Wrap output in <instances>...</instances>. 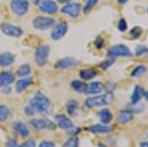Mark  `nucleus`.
<instances>
[{
    "label": "nucleus",
    "instance_id": "1",
    "mask_svg": "<svg viewBox=\"0 0 148 147\" xmlns=\"http://www.w3.org/2000/svg\"><path fill=\"white\" fill-rule=\"evenodd\" d=\"M30 106L34 111H37L38 113L47 115L51 111V104L49 99L45 95L38 93L34 98L30 100Z\"/></svg>",
    "mask_w": 148,
    "mask_h": 147
},
{
    "label": "nucleus",
    "instance_id": "2",
    "mask_svg": "<svg viewBox=\"0 0 148 147\" xmlns=\"http://www.w3.org/2000/svg\"><path fill=\"white\" fill-rule=\"evenodd\" d=\"M114 100V95L113 93L109 92L105 95H101V96L97 97H89L86 99L85 105L87 108H95V107H101L105 105H110Z\"/></svg>",
    "mask_w": 148,
    "mask_h": 147
},
{
    "label": "nucleus",
    "instance_id": "3",
    "mask_svg": "<svg viewBox=\"0 0 148 147\" xmlns=\"http://www.w3.org/2000/svg\"><path fill=\"white\" fill-rule=\"evenodd\" d=\"M108 55L111 58L116 57H130L132 55L130 49L125 44H116L108 51Z\"/></svg>",
    "mask_w": 148,
    "mask_h": 147
},
{
    "label": "nucleus",
    "instance_id": "4",
    "mask_svg": "<svg viewBox=\"0 0 148 147\" xmlns=\"http://www.w3.org/2000/svg\"><path fill=\"white\" fill-rule=\"evenodd\" d=\"M56 24V20L51 17H44V16H38L33 20V27L40 31H46Z\"/></svg>",
    "mask_w": 148,
    "mask_h": 147
},
{
    "label": "nucleus",
    "instance_id": "5",
    "mask_svg": "<svg viewBox=\"0 0 148 147\" xmlns=\"http://www.w3.org/2000/svg\"><path fill=\"white\" fill-rule=\"evenodd\" d=\"M49 51H51V47H49V46H47V44L40 46L36 49L35 59L38 65L42 66L46 64L47 59H49Z\"/></svg>",
    "mask_w": 148,
    "mask_h": 147
},
{
    "label": "nucleus",
    "instance_id": "6",
    "mask_svg": "<svg viewBox=\"0 0 148 147\" xmlns=\"http://www.w3.org/2000/svg\"><path fill=\"white\" fill-rule=\"evenodd\" d=\"M11 9L17 16H23L29 11L30 4L28 0H12Z\"/></svg>",
    "mask_w": 148,
    "mask_h": 147
},
{
    "label": "nucleus",
    "instance_id": "7",
    "mask_svg": "<svg viewBox=\"0 0 148 147\" xmlns=\"http://www.w3.org/2000/svg\"><path fill=\"white\" fill-rule=\"evenodd\" d=\"M81 9H82V6H81L80 3L73 2V3L65 4V5L62 7V9H61V12L72 18H77L81 12Z\"/></svg>",
    "mask_w": 148,
    "mask_h": 147
},
{
    "label": "nucleus",
    "instance_id": "8",
    "mask_svg": "<svg viewBox=\"0 0 148 147\" xmlns=\"http://www.w3.org/2000/svg\"><path fill=\"white\" fill-rule=\"evenodd\" d=\"M1 31L3 32V34L9 37H14V38H19L23 35V30L20 27L15 25H12L9 23H4L1 26Z\"/></svg>",
    "mask_w": 148,
    "mask_h": 147
},
{
    "label": "nucleus",
    "instance_id": "9",
    "mask_svg": "<svg viewBox=\"0 0 148 147\" xmlns=\"http://www.w3.org/2000/svg\"><path fill=\"white\" fill-rule=\"evenodd\" d=\"M67 30H68L67 22H64L63 21V22L57 24L51 34V39L53 41H58V40H60L61 38H63L65 36V34L67 33Z\"/></svg>",
    "mask_w": 148,
    "mask_h": 147
},
{
    "label": "nucleus",
    "instance_id": "10",
    "mask_svg": "<svg viewBox=\"0 0 148 147\" xmlns=\"http://www.w3.org/2000/svg\"><path fill=\"white\" fill-rule=\"evenodd\" d=\"M40 10L47 14H54L58 11V5L53 0H44L40 2Z\"/></svg>",
    "mask_w": 148,
    "mask_h": 147
},
{
    "label": "nucleus",
    "instance_id": "11",
    "mask_svg": "<svg viewBox=\"0 0 148 147\" xmlns=\"http://www.w3.org/2000/svg\"><path fill=\"white\" fill-rule=\"evenodd\" d=\"M79 61L73 57H64L60 60H58L56 63V67L59 69H67V68L75 67L78 65Z\"/></svg>",
    "mask_w": 148,
    "mask_h": 147
},
{
    "label": "nucleus",
    "instance_id": "12",
    "mask_svg": "<svg viewBox=\"0 0 148 147\" xmlns=\"http://www.w3.org/2000/svg\"><path fill=\"white\" fill-rule=\"evenodd\" d=\"M31 124L37 129H56V125L52 124L51 120H38V118H34V120H31Z\"/></svg>",
    "mask_w": 148,
    "mask_h": 147
},
{
    "label": "nucleus",
    "instance_id": "13",
    "mask_svg": "<svg viewBox=\"0 0 148 147\" xmlns=\"http://www.w3.org/2000/svg\"><path fill=\"white\" fill-rule=\"evenodd\" d=\"M56 120L59 126L63 129H73L74 124L71 122L70 118H68L67 117H65L64 115H57L56 116Z\"/></svg>",
    "mask_w": 148,
    "mask_h": 147
},
{
    "label": "nucleus",
    "instance_id": "14",
    "mask_svg": "<svg viewBox=\"0 0 148 147\" xmlns=\"http://www.w3.org/2000/svg\"><path fill=\"white\" fill-rule=\"evenodd\" d=\"M104 90V85L101 82H92L89 85H87L85 90L86 94H100Z\"/></svg>",
    "mask_w": 148,
    "mask_h": 147
},
{
    "label": "nucleus",
    "instance_id": "15",
    "mask_svg": "<svg viewBox=\"0 0 148 147\" xmlns=\"http://www.w3.org/2000/svg\"><path fill=\"white\" fill-rule=\"evenodd\" d=\"M89 131L93 132V133H108L113 130V126L108 124H94L90 126Z\"/></svg>",
    "mask_w": 148,
    "mask_h": 147
},
{
    "label": "nucleus",
    "instance_id": "16",
    "mask_svg": "<svg viewBox=\"0 0 148 147\" xmlns=\"http://www.w3.org/2000/svg\"><path fill=\"white\" fill-rule=\"evenodd\" d=\"M144 89L142 88L139 85H135L134 89H133L132 95H131V104L135 105V104H138V102L141 100V98L144 96Z\"/></svg>",
    "mask_w": 148,
    "mask_h": 147
},
{
    "label": "nucleus",
    "instance_id": "17",
    "mask_svg": "<svg viewBox=\"0 0 148 147\" xmlns=\"http://www.w3.org/2000/svg\"><path fill=\"white\" fill-rule=\"evenodd\" d=\"M33 83V78L31 77H26L23 78V79H20L16 82V91L21 93L23 92L25 89H27L30 85H32Z\"/></svg>",
    "mask_w": 148,
    "mask_h": 147
},
{
    "label": "nucleus",
    "instance_id": "18",
    "mask_svg": "<svg viewBox=\"0 0 148 147\" xmlns=\"http://www.w3.org/2000/svg\"><path fill=\"white\" fill-rule=\"evenodd\" d=\"M14 80H15V77L11 72L4 71V72L0 73V85L1 86H8L14 82Z\"/></svg>",
    "mask_w": 148,
    "mask_h": 147
},
{
    "label": "nucleus",
    "instance_id": "19",
    "mask_svg": "<svg viewBox=\"0 0 148 147\" xmlns=\"http://www.w3.org/2000/svg\"><path fill=\"white\" fill-rule=\"evenodd\" d=\"M133 118V113L130 110H123L121 111L118 116V122L121 124H126L130 122Z\"/></svg>",
    "mask_w": 148,
    "mask_h": 147
},
{
    "label": "nucleus",
    "instance_id": "20",
    "mask_svg": "<svg viewBox=\"0 0 148 147\" xmlns=\"http://www.w3.org/2000/svg\"><path fill=\"white\" fill-rule=\"evenodd\" d=\"M15 58L14 55L10 53H0V66H9L13 64Z\"/></svg>",
    "mask_w": 148,
    "mask_h": 147
},
{
    "label": "nucleus",
    "instance_id": "21",
    "mask_svg": "<svg viewBox=\"0 0 148 147\" xmlns=\"http://www.w3.org/2000/svg\"><path fill=\"white\" fill-rule=\"evenodd\" d=\"M14 129L16 131L23 137H27L30 134V130L27 127V125L24 124L23 122H17L14 124Z\"/></svg>",
    "mask_w": 148,
    "mask_h": 147
},
{
    "label": "nucleus",
    "instance_id": "22",
    "mask_svg": "<svg viewBox=\"0 0 148 147\" xmlns=\"http://www.w3.org/2000/svg\"><path fill=\"white\" fill-rule=\"evenodd\" d=\"M100 118H101L102 122L105 124H108L109 122H111V120H113V115H112L111 111L109 109H103L100 111L99 113Z\"/></svg>",
    "mask_w": 148,
    "mask_h": 147
},
{
    "label": "nucleus",
    "instance_id": "23",
    "mask_svg": "<svg viewBox=\"0 0 148 147\" xmlns=\"http://www.w3.org/2000/svg\"><path fill=\"white\" fill-rule=\"evenodd\" d=\"M97 75L96 71L93 69H83L79 72V76L83 80H90L93 79Z\"/></svg>",
    "mask_w": 148,
    "mask_h": 147
},
{
    "label": "nucleus",
    "instance_id": "24",
    "mask_svg": "<svg viewBox=\"0 0 148 147\" xmlns=\"http://www.w3.org/2000/svg\"><path fill=\"white\" fill-rule=\"evenodd\" d=\"M71 87L77 92H85L87 85L84 82L79 81V80H74V81L71 82Z\"/></svg>",
    "mask_w": 148,
    "mask_h": 147
},
{
    "label": "nucleus",
    "instance_id": "25",
    "mask_svg": "<svg viewBox=\"0 0 148 147\" xmlns=\"http://www.w3.org/2000/svg\"><path fill=\"white\" fill-rule=\"evenodd\" d=\"M145 72H146V67H145L144 65H138L133 69L132 72H131V77H134V78L140 77V76H142Z\"/></svg>",
    "mask_w": 148,
    "mask_h": 147
},
{
    "label": "nucleus",
    "instance_id": "26",
    "mask_svg": "<svg viewBox=\"0 0 148 147\" xmlns=\"http://www.w3.org/2000/svg\"><path fill=\"white\" fill-rule=\"evenodd\" d=\"M31 73V67L29 64H23L21 65L20 67L18 68L17 70V75L20 77H23V76H27Z\"/></svg>",
    "mask_w": 148,
    "mask_h": 147
},
{
    "label": "nucleus",
    "instance_id": "27",
    "mask_svg": "<svg viewBox=\"0 0 148 147\" xmlns=\"http://www.w3.org/2000/svg\"><path fill=\"white\" fill-rule=\"evenodd\" d=\"M9 115H10V110L8 107L4 105H0V122H4L8 118Z\"/></svg>",
    "mask_w": 148,
    "mask_h": 147
},
{
    "label": "nucleus",
    "instance_id": "28",
    "mask_svg": "<svg viewBox=\"0 0 148 147\" xmlns=\"http://www.w3.org/2000/svg\"><path fill=\"white\" fill-rule=\"evenodd\" d=\"M79 146V139L77 136H71L65 141L62 147H78Z\"/></svg>",
    "mask_w": 148,
    "mask_h": 147
},
{
    "label": "nucleus",
    "instance_id": "29",
    "mask_svg": "<svg viewBox=\"0 0 148 147\" xmlns=\"http://www.w3.org/2000/svg\"><path fill=\"white\" fill-rule=\"evenodd\" d=\"M99 2V0H87L86 1V4L83 8V11H84L85 14H88L89 12L92 11V9L94 8V6Z\"/></svg>",
    "mask_w": 148,
    "mask_h": 147
},
{
    "label": "nucleus",
    "instance_id": "30",
    "mask_svg": "<svg viewBox=\"0 0 148 147\" xmlns=\"http://www.w3.org/2000/svg\"><path fill=\"white\" fill-rule=\"evenodd\" d=\"M130 34L131 39L136 40V39H138V38L140 37V36H141L142 30H141V28H140V27H133L132 29L130 30Z\"/></svg>",
    "mask_w": 148,
    "mask_h": 147
},
{
    "label": "nucleus",
    "instance_id": "31",
    "mask_svg": "<svg viewBox=\"0 0 148 147\" xmlns=\"http://www.w3.org/2000/svg\"><path fill=\"white\" fill-rule=\"evenodd\" d=\"M148 55V47L144 46H137L135 49V55L140 56V55Z\"/></svg>",
    "mask_w": 148,
    "mask_h": 147
},
{
    "label": "nucleus",
    "instance_id": "32",
    "mask_svg": "<svg viewBox=\"0 0 148 147\" xmlns=\"http://www.w3.org/2000/svg\"><path fill=\"white\" fill-rule=\"evenodd\" d=\"M76 108H77V103H76L75 101H70L68 102L67 106H66V109H67V113L69 115H72L74 113V111L76 110Z\"/></svg>",
    "mask_w": 148,
    "mask_h": 147
},
{
    "label": "nucleus",
    "instance_id": "33",
    "mask_svg": "<svg viewBox=\"0 0 148 147\" xmlns=\"http://www.w3.org/2000/svg\"><path fill=\"white\" fill-rule=\"evenodd\" d=\"M118 29L120 32L123 33L125 32L126 29H127V24H126V21L125 20V19H121L120 21H119V24H118Z\"/></svg>",
    "mask_w": 148,
    "mask_h": 147
},
{
    "label": "nucleus",
    "instance_id": "34",
    "mask_svg": "<svg viewBox=\"0 0 148 147\" xmlns=\"http://www.w3.org/2000/svg\"><path fill=\"white\" fill-rule=\"evenodd\" d=\"M114 63V58L113 59H109V60L107 61H104V62L101 63V67L103 69H107V68H109L110 66H112Z\"/></svg>",
    "mask_w": 148,
    "mask_h": 147
},
{
    "label": "nucleus",
    "instance_id": "35",
    "mask_svg": "<svg viewBox=\"0 0 148 147\" xmlns=\"http://www.w3.org/2000/svg\"><path fill=\"white\" fill-rule=\"evenodd\" d=\"M20 147H36V141L34 139H30V140L26 141L25 143L22 144Z\"/></svg>",
    "mask_w": 148,
    "mask_h": 147
},
{
    "label": "nucleus",
    "instance_id": "36",
    "mask_svg": "<svg viewBox=\"0 0 148 147\" xmlns=\"http://www.w3.org/2000/svg\"><path fill=\"white\" fill-rule=\"evenodd\" d=\"M94 44L96 46L97 49H102L103 46H104V40H102L101 38H98V39L95 40Z\"/></svg>",
    "mask_w": 148,
    "mask_h": 147
},
{
    "label": "nucleus",
    "instance_id": "37",
    "mask_svg": "<svg viewBox=\"0 0 148 147\" xmlns=\"http://www.w3.org/2000/svg\"><path fill=\"white\" fill-rule=\"evenodd\" d=\"M40 147H56V145L51 141H42L40 142Z\"/></svg>",
    "mask_w": 148,
    "mask_h": 147
},
{
    "label": "nucleus",
    "instance_id": "38",
    "mask_svg": "<svg viewBox=\"0 0 148 147\" xmlns=\"http://www.w3.org/2000/svg\"><path fill=\"white\" fill-rule=\"evenodd\" d=\"M6 147H18V144L14 139H10V140L7 141L6 143Z\"/></svg>",
    "mask_w": 148,
    "mask_h": 147
},
{
    "label": "nucleus",
    "instance_id": "39",
    "mask_svg": "<svg viewBox=\"0 0 148 147\" xmlns=\"http://www.w3.org/2000/svg\"><path fill=\"white\" fill-rule=\"evenodd\" d=\"M140 147H148V142L147 141H143L140 143Z\"/></svg>",
    "mask_w": 148,
    "mask_h": 147
},
{
    "label": "nucleus",
    "instance_id": "40",
    "mask_svg": "<svg viewBox=\"0 0 148 147\" xmlns=\"http://www.w3.org/2000/svg\"><path fill=\"white\" fill-rule=\"evenodd\" d=\"M128 0H118V2L120 4H125V3H126V2H127Z\"/></svg>",
    "mask_w": 148,
    "mask_h": 147
},
{
    "label": "nucleus",
    "instance_id": "41",
    "mask_svg": "<svg viewBox=\"0 0 148 147\" xmlns=\"http://www.w3.org/2000/svg\"><path fill=\"white\" fill-rule=\"evenodd\" d=\"M58 2H61V3H65V2H69L70 0H57Z\"/></svg>",
    "mask_w": 148,
    "mask_h": 147
},
{
    "label": "nucleus",
    "instance_id": "42",
    "mask_svg": "<svg viewBox=\"0 0 148 147\" xmlns=\"http://www.w3.org/2000/svg\"><path fill=\"white\" fill-rule=\"evenodd\" d=\"M144 95H145V99H146V100L148 101V90H147L146 92H145V93H144Z\"/></svg>",
    "mask_w": 148,
    "mask_h": 147
},
{
    "label": "nucleus",
    "instance_id": "43",
    "mask_svg": "<svg viewBox=\"0 0 148 147\" xmlns=\"http://www.w3.org/2000/svg\"><path fill=\"white\" fill-rule=\"evenodd\" d=\"M33 2H34L35 4H40V0H33Z\"/></svg>",
    "mask_w": 148,
    "mask_h": 147
},
{
    "label": "nucleus",
    "instance_id": "44",
    "mask_svg": "<svg viewBox=\"0 0 148 147\" xmlns=\"http://www.w3.org/2000/svg\"><path fill=\"white\" fill-rule=\"evenodd\" d=\"M99 147H107V146H105L104 144H102V143H101V144H99Z\"/></svg>",
    "mask_w": 148,
    "mask_h": 147
},
{
    "label": "nucleus",
    "instance_id": "45",
    "mask_svg": "<svg viewBox=\"0 0 148 147\" xmlns=\"http://www.w3.org/2000/svg\"><path fill=\"white\" fill-rule=\"evenodd\" d=\"M147 11H148V8H147Z\"/></svg>",
    "mask_w": 148,
    "mask_h": 147
}]
</instances>
